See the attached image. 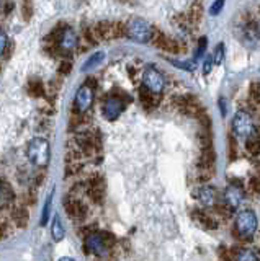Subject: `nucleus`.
Returning a JSON list of instances; mask_svg holds the SVG:
<instances>
[{
  "instance_id": "obj_9",
  "label": "nucleus",
  "mask_w": 260,
  "mask_h": 261,
  "mask_svg": "<svg viewBox=\"0 0 260 261\" xmlns=\"http://www.w3.org/2000/svg\"><path fill=\"white\" fill-rule=\"evenodd\" d=\"M64 207H66L69 219L76 220V222H84L88 216L87 204L79 198H72V196H69V199H66V202H64Z\"/></svg>"
},
{
  "instance_id": "obj_7",
  "label": "nucleus",
  "mask_w": 260,
  "mask_h": 261,
  "mask_svg": "<svg viewBox=\"0 0 260 261\" xmlns=\"http://www.w3.org/2000/svg\"><path fill=\"white\" fill-rule=\"evenodd\" d=\"M232 129H234V134L238 137L242 139H247L252 134L255 133V127H254V119L249 113L246 111H238L235 116L232 119Z\"/></svg>"
},
{
  "instance_id": "obj_25",
  "label": "nucleus",
  "mask_w": 260,
  "mask_h": 261,
  "mask_svg": "<svg viewBox=\"0 0 260 261\" xmlns=\"http://www.w3.org/2000/svg\"><path fill=\"white\" fill-rule=\"evenodd\" d=\"M223 56H224V46L218 44L216 49H215V54H213V62L215 64H221L223 62Z\"/></svg>"
},
{
  "instance_id": "obj_28",
  "label": "nucleus",
  "mask_w": 260,
  "mask_h": 261,
  "mask_svg": "<svg viewBox=\"0 0 260 261\" xmlns=\"http://www.w3.org/2000/svg\"><path fill=\"white\" fill-rule=\"evenodd\" d=\"M223 7H224V0H215V4L211 5V8H209V13L211 15H218L219 12L223 10Z\"/></svg>"
},
{
  "instance_id": "obj_1",
  "label": "nucleus",
  "mask_w": 260,
  "mask_h": 261,
  "mask_svg": "<svg viewBox=\"0 0 260 261\" xmlns=\"http://www.w3.org/2000/svg\"><path fill=\"white\" fill-rule=\"evenodd\" d=\"M113 243H115V237L113 235L103 232H93L87 235L84 243V251L88 253V255L103 258L113 250Z\"/></svg>"
},
{
  "instance_id": "obj_16",
  "label": "nucleus",
  "mask_w": 260,
  "mask_h": 261,
  "mask_svg": "<svg viewBox=\"0 0 260 261\" xmlns=\"http://www.w3.org/2000/svg\"><path fill=\"white\" fill-rule=\"evenodd\" d=\"M139 100L143 103V106H146V108H154V106L157 105V95L149 92L148 88H141L139 90Z\"/></svg>"
},
{
  "instance_id": "obj_27",
  "label": "nucleus",
  "mask_w": 260,
  "mask_h": 261,
  "mask_svg": "<svg viewBox=\"0 0 260 261\" xmlns=\"http://www.w3.org/2000/svg\"><path fill=\"white\" fill-rule=\"evenodd\" d=\"M7 44H9V36H7V33L4 30H0V57L5 53Z\"/></svg>"
},
{
  "instance_id": "obj_29",
  "label": "nucleus",
  "mask_w": 260,
  "mask_h": 261,
  "mask_svg": "<svg viewBox=\"0 0 260 261\" xmlns=\"http://www.w3.org/2000/svg\"><path fill=\"white\" fill-rule=\"evenodd\" d=\"M70 67H72V62L69 59L61 62V65H59V73H61V75H67V73L70 72Z\"/></svg>"
},
{
  "instance_id": "obj_4",
  "label": "nucleus",
  "mask_w": 260,
  "mask_h": 261,
  "mask_svg": "<svg viewBox=\"0 0 260 261\" xmlns=\"http://www.w3.org/2000/svg\"><path fill=\"white\" fill-rule=\"evenodd\" d=\"M79 44H80V41L76 35V31L70 27L61 28V24H59L58 39H56V49H58V54L70 56L72 53L79 49Z\"/></svg>"
},
{
  "instance_id": "obj_12",
  "label": "nucleus",
  "mask_w": 260,
  "mask_h": 261,
  "mask_svg": "<svg viewBox=\"0 0 260 261\" xmlns=\"http://www.w3.org/2000/svg\"><path fill=\"white\" fill-rule=\"evenodd\" d=\"M15 201V193L12 190V186L5 181H0V209H9L13 206Z\"/></svg>"
},
{
  "instance_id": "obj_30",
  "label": "nucleus",
  "mask_w": 260,
  "mask_h": 261,
  "mask_svg": "<svg viewBox=\"0 0 260 261\" xmlns=\"http://www.w3.org/2000/svg\"><path fill=\"white\" fill-rule=\"evenodd\" d=\"M211 67H213V57H208V59L205 61V65H203V73H205V75H208L209 73V70H211Z\"/></svg>"
},
{
  "instance_id": "obj_23",
  "label": "nucleus",
  "mask_w": 260,
  "mask_h": 261,
  "mask_svg": "<svg viewBox=\"0 0 260 261\" xmlns=\"http://www.w3.org/2000/svg\"><path fill=\"white\" fill-rule=\"evenodd\" d=\"M21 12L25 20L31 18V15H33V4H31V0H21Z\"/></svg>"
},
{
  "instance_id": "obj_32",
  "label": "nucleus",
  "mask_w": 260,
  "mask_h": 261,
  "mask_svg": "<svg viewBox=\"0 0 260 261\" xmlns=\"http://www.w3.org/2000/svg\"><path fill=\"white\" fill-rule=\"evenodd\" d=\"M252 96L260 101V85H252Z\"/></svg>"
},
{
  "instance_id": "obj_22",
  "label": "nucleus",
  "mask_w": 260,
  "mask_h": 261,
  "mask_svg": "<svg viewBox=\"0 0 260 261\" xmlns=\"http://www.w3.org/2000/svg\"><path fill=\"white\" fill-rule=\"evenodd\" d=\"M200 18H201V5L200 4H195L192 7L190 13H188V20L192 23H197V21H200Z\"/></svg>"
},
{
  "instance_id": "obj_15",
  "label": "nucleus",
  "mask_w": 260,
  "mask_h": 261,
  "mask_svg": "<svg viewBox=\"0 0 260 261\" xmlns=\"http://www.w3.org/2000/svg\"><path fill=\"white\" fill-rule=\"evenodd\" d=\"M198 199L201 204H205V206H215L216 204V191L215 188L211 186H203L198 190Z\"/></svg>"
},
{
  "instance_id": "obj_11",
  "label": "nucleus",
  "mask_w": 260,
  "mask_h": 261,
  "mask_svg": "<svg viewBox=\"0 0 260 261\" xmlns=\"http://www.w3.org/2000/svg\"><path fill=\"white\" fill-rule=\"evenodd\" d=\"M9 216L12 219V222L17 227H27L28 220H30V214L25 206H12L9 207Z\"/></svg>"
},
{
  "instance_id": "obj_6",
  "label": "nucleus",
  "mask_w": 260,
  "mask_h": 261,
  "mask_svg": "<svg viewBox=\"0 0 260 261\" xmlns=\"http://www.w3.org/2000/svg\"><path fill=\"white\" fill-rule=\"evenodd\" d=\"M143 87L148 88L152 93L160 95L164 92V87H166L164 75H162L154 65H148L143 72Z\"/></svg>"
},
{
  "instance_id": "obj_8",
  "label": "nucleus",
  "mask_w": 260,
  "mask_h": 261,
  "mask_svg": "<svg viewBox=\"0 0 260 261\" xmlns=\"http://www.w3.org/2000/svg\"><path fill=\"white\" fill-rule=\"evenodd\" d=\"M125 100L131 101V98L125 96V95H120V93H113L108 100L103 103V116L107 118L108 121L116 119L125 110Z\"/></svg>"
},
{
  "instance_id": "obj_2",
  "label": "nucleus",
  "mask_w": 260,
  "mask_h": 261,
  "mask_svg": "<svg viewBox=\"0 0 260 261\" xmlns=\"http://www.w3.org/2000/svg\"><path fill=\"white\" fill-rule=\"evenodd\" d=\"M27 155L35 167L44 168L50 163V142L43 137L31 139L27 147Z\"/></svg>"
},
{
  "instance_id": "obj_18",
  "label": "nucleus",
  "mask_w": 260,
  "mask_h": 261,
  "mask_svg": "<svg viewBox=\"0 0 260 261\" xmlns=\"http://www.w3.org/2000/svg\"><path fill=\"white\" fill-rule=\"evenodd\" d=\"M193 216H195V219H197L203 227H206V228H216V227H218V224L213 220V217H211L209 214H206V212L197 211Z\"/></svg>"
},
{
  "instance_id": "obj_5",
  "label": "nucleus",
  "mask_w": 260,
  "mask_h": 261,
  "mask_svg": "<svg viewBox=\"0 0 260 261\" xmlns=\"http://www.w3.org/2000/svg\"><path fill=\"white\" fill-rule=\"evenodd\" d=\"M235 230L242 239H250L257 230V216L252 211H241L235 217Z\"/></svg>"
},
{
  "instance_id": "obj_34",
  "label": "nucleus",
  "mask_w": 260,
  "mask_h": 261,
  "mask_svg": "<svg viewBox=\"0 0 260 261\" xmlns=\"http://www.w3.org/2000/svg\"><path fill=\"white\" fill-rule=\"evenodd\" d=\"M219 106H221V114L224 116V114H226V101L224 100H219Z\"/></svg>"
},
{
  "instance_id": "obj_19",
  "label": "nucleus",
  "mask_w": 260,
  "mask_h": 261,
  "mask_svg": "<svg viewBox=\"0 0 260 261\" xmlns=\"http://www.w3.org/2000/svg\"><path fill=\"white\" fill-rule=\"evenodd\" d=\"M103 59H105V53H103V51L92 54V56L88 57V59L84 62V67H82V70L85 72V70H90V69L97 67V65H100V64L103 62Z\"/></svg>"
},
{
  "instance_id": "obj_31",
  "label": "nucleus",
  "mask_w": 260,
  "mask_h": 261,
  "mask_svg": "<svg viewBox=\"0 0 260 261\" xmlns=\"http://www.w3.org/2000/svg\"><path fill=\"white\" fill-rule=\"evenodd\" d=\"M205 47H206V38H201L200 39V46H198V51H197V59L201 56V53L205 51Z\"/></svg>"
},
{
  "instance_id": "obj_33",
  "label": "nucleus",
  "mask_w": 260,
  "mask_h": 261,
  "mask_svg": "<svg viewBox=\"0 0 260 261\" xmlns=\"http://www.w3.org/2000/svg\"><path fill=\"white\" fill-rule=\"evenodd\" d=\"M250 188H252V190H254V191L260 193V179H252Z\"/></svg>"
},
{
  "instance_id": "obj_10",
  "label": "nucleus",
  "mask_w": 260,
  "mask_h": 261,
  "mask_svg": "<svg viewBox=\"0 0 260 261\" xmlns=\"http://www.w3.org/2000/svg\"><path fill=\"white\" fill-rule=\"evenodd\" d=\"M93 88L90 85L84 84L77 90L76 93V100H74V106H76V111L77 113H87L88 110L92 108L93 105Z\"/></svg>"
},
{
  "instance_id": "obj_17",
  "label": "nucleus",
  "mask_w": 260,
  "mask_h": 261,
  "mask_svg": "<svg viewBox=\"0 0 260 261\" xmlns=\"http://www.w3.org/2000/svg\"><path fill=\"white\" fill-rule=\"evenodd\" d=\"M51 235L54 242H61L64 239V235H66V230H64V225L61 222V217L56 216L53 219V225H51Z\"/></svg>"
},
{
  "instance_id": "obj_20",
  "label": "nucleus",
  "mask_w": 260,
  "mask_h": 261,
  "mask_svg": "<svg viewBox=\"0 0 260 261\" xmlns=\"http://www.w3.org/2000/svg\"><path fill=\"white\" fill-rule=\"evenodd\" d=\"M28 92L31 96H43L46 93V88L41 80H31L28 84Z\"/></svg>"
},
{
  "instance_id": "obj_21",
  "label": "nucleus",
  "mask_w": 260,
  "mask_h": 261,
  "mask_svg": "<svg viewBox=\"0 0 260 261\" xmlns=\"http://www.w3.org/2000/svg\"><path fill=\"white\" fill-rule=\"evenodd\" d=\"M12 222V220H10ZM9 222V217H5L0 214V240H4L5 237H9L12 233V224Z\"/></svg>"
},
{
  "instance_id": "obj_13",
  "label": "nucleus",
  "mask_w": 260,
  "mask_h": 261,
  "mask_svg": "<svg viewBox=\"0 0 260 261\" xmlns=\"http://www.w3.org/2000/svg\"><path fill=\"white\" fill-rule=\"evenodd\" d=\"M224 202L227 204L229 209H235L241 206L242 202V191L239 190L238 186H229L224 191Z\"/></svg>"
},
{
  "instance_id": "obj_3",
  "label": "nucleus",
  "mask_w": 260,
  "mask_h": 261,
  "mask_svg": "<svg viewBox=\"0 0 260 261\" xmlns=\"http://www.w3.org/2000/svg\"><path fill=\"white\" fill-rule=\"evenodd\" d=\"M154 35H156V30L143 18H134L126 24V36L134 39L136 43H149Z\"/></svg>"
},
{
  "instance_id": "obj_14",
  "label": "nucleus",
  "mask_w": 260,
  "mask_h": 261,
  "mask_svg": "<svg viewBox=\"0 0 260 261\" xmlns=\"http://www.w3.org/2000/svg\"><path fill=\"white\" fill-rule=\"evenodd\" d=\"M93 36L97 41H105V39H111V21H100L97 23L92 28Z\"/></svg>"
},
{
  "instance_id": "obj_24",
  "label": "nucleus",
  "mask_w": 260,
  "mask_h": 261,
  "mask_svg": "<svg viewBox=\"0 0 260 261\" xmlns=\"http://www.w3.org/2000/svg\"><path fill=\"white\" fill-rule=\"evenodd\" d=\"M235 258H238V259H242V261H244V259H246V261H257V259H258L250 250H242V251L239 253V255H235Z\"/></svg>"
},
{
  "instance_id": "obj_26",
  "label": "nucleus",
  "mask_w": 260,
  "mask_h": 261,
  "mask_svg": "<svg viewBox=\"0 0 260 261\" xmlns=\"http://www.w3.org/2000/svg\"><path fill=\"white\" fill-rule=\"evenodd\" d=\"M51 202H53V194H51V198L48 199L46 206H44V209H43V216H41V225H46V222H48V217H50V212H51Z\"/></svg>"
}]
</instances>
